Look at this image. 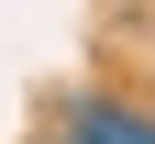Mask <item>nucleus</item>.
<instances>
[{"label":"nucleus","mask_w":155,"mask_h":144,"mask_svg":"<svg viewBox=\"0 0 155 144\" xmlns=\"http://www.w3.org/2000/svg\"><path fill=\"white\" fill-rule=\"evenodd\" d=\"M55 144H155V111H144V100L89 89V100H67V111H55Z\"/></svg>","instance_id":"obj_1"}]
</instances>
